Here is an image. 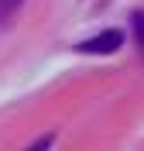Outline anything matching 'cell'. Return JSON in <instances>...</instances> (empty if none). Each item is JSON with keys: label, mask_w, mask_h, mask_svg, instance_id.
Here are the masks:
<instances>
[{"label": "cell", "mask_w": 144, "mask_h": 151, "mask_svg": "<svg viewBox=\"0 0 144 151\" xmlns=\"http://www.w3.org/2000/svg\"><path fill=\"white\" fill-rule=\"evenodd\" d=\"M120 45H124V31H103V35H96V38L79 41L76 48L82 55H113Z\"/></svg>", "instance_id": "cell-1"}, {"label": "cell", "mask_w": 144, "mask_h": 151, "mask_svg": "<svg viewBox=\"0 0 144 151\" xmlns=\"http://www.w3.org/2000/svg\"><path fill=\"white\" fill-rule=\"evenodd\" d=\"M21 4H24V0H0V31L17 17V7H21Z\"/></svg>", "instance_id": "cell-2"}, {"label": "cell", "mask_w": 144, "mask_h": 151, "mask_svg": "<svg viewBox=\"0 0 144 151\" xmlns=\"http://www.w3.org/2000/svg\"><path fill=\"white\" fill-rule=\"evenodd\" d=\"M52 144H55V134H45V137H38V141L31 144L28 151H48V148H52Z\"/></svg>", "instance_id": "cell-3"}, {"label": "cell", "mask_w": 144, "mask_h": 151, "mask_svg": "<svg viewBox=\"0 0 144 151\" xmlns=\"http://www.w3.org/2000/svg\"><path fill=\"white\" fill-rule=\"evenodd\" d=\"M134 35H137V45L144 52V14H134Z\"/></svg>", "instance_id": "cell-4"}]
</instances>
